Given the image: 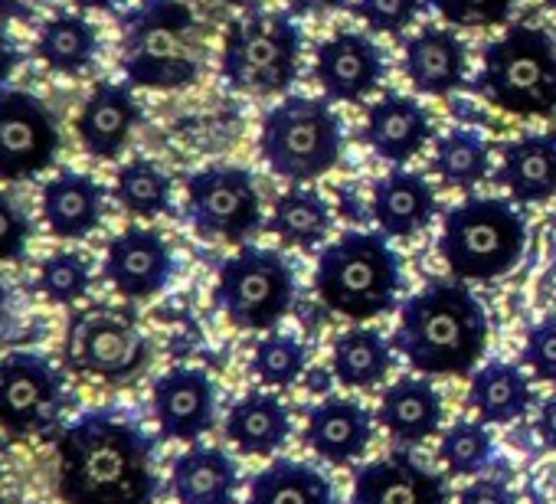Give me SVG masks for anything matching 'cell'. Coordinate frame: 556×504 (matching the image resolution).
I'll return each instance as SVG.
<instances>
[{
	"mask_svg": "<svg viewBox=\"0 0 556 504\" xmlns=\"http://www.w3.org/2000/svg\"><path fill=\"white\" fill-rule=\"evenodd\" d=\"M157 439L118 406L89 410L56 439L63 504H151L157 497Z\"/></svg>",
	"mask_w": 556,
	"mask_h": 504,
	"instance_id": "obj_1",
	"label": "cell"
},
{
	"mask_svg": "<svg viewBox=\"0 0 556 504\" xmlns=\"http://www.w3.org/2000/svg\"><path fill=\"white\" fill-rule=\"evenodd\" d=\"M488 312L468 282L432 279L400 305L393 351L426 377H465L488 351Z\"/></svg>",
	"mask_w": 556,
	"mask_h": 504,
	"instance_id": "obj_2",
	"label": "cell"
},
{
	"mask_svg": "<svg viewBox=\"0 0 556 504\" xmlns=\"http://www.w3.org/2000/svg\"><path fill=\"white\" fill-rule=\"evenodd\" d=\"M403 260L380 229H348L318 252L315 292L331 315L374 322L396 308Z\"/></svg>",
	"mask_w": 556,
	"mask_h": 504,
	"instance_id": "obj_3",
	"label": "cell"
},
{
	"mask_svg": "<svg viewBox=\"0 0 556 504\" xmlns=\"http://www.w3.org/2000/svg\"><path fill=\"white\" fill-rule=\"evenodd\" d=\"M118 63L138 89H187L203 70V37L184 0H144L118 21Z\"/></svg>",
	"mask_w": 556,
	"mask_h": 504,
	"instance_id": "obj_4",
	"label": "cell"
},
{
	"mask_svg": "<svg viewBox=\"0 0 556 504\" xmlns=\"http://www.w3.org/2000/svg\"><path fill=\"white\" fill-rule=\"evenodd\" d=\"M471 92L504 115H556V37L533 24H510L484 43Z\"/></svg>",
	"mask_w": 556,
	"mask_h": 504,
	"instance_id": "obj_5",
	"label": "cell"
},
{
	"mask_svg": "<svg viewBox=\"0 0 556 504\" xmlns=\"http://www.w3.org/2000/svg\"><path fill=\"white\" fill-rule=\"evenodd\" d=\"M439 256L452 279L488 286L517 269L527 249V223L514 200L465 197L442 216Z\"/></svg>",
	"mask_w": 556,
	"mask_h": 504,
	"instance_id": "obj_6",
	"label": "cell"
},
{
	"mask_svg": "<svg viewBox=\"0 0 556 504\" xmlns=\"http://www.w3.org/2000/svg\"><path fill=\"white\" fill-rule=\"evenodd\" d=\"M344 154V125L328 99L286 96L271 105L258 128V158L275 177L312 184L331 174Z\"/></svg>",
	"mask_w": 556,
	"mask_h": 504,
	"instance_id": "obj_7",
	"label": "cell"
},
{
	"mask_svg": "<svg viewBox=\"0 0 556 504\" xmlns=\"http://www.w3.org/2000/svg\"><path fill=\"white\" fill-rule=\"evenodd\" d=\"M302 47L305 37L292 14L255 11L226 27L219 76L236 92L282 96L299 79Z\"/></svg>",
	"mask_w": 556,
	"mask_h": 504,
	"instance_id": "obj_8",
	"label": "cell"
},
{
	"mask_svg": "<svg viewBox=\"0 0 556 504\" xmlns=\"http://www.w3.org/2000/svg\"><path fill=\"white\" fill-rule=\"evenodd\" d=\"M63 364L76 377L109 387H128L151 364V341L128 308L86 305L79 308L63 338Z\"/></svg>",
	"mask_w": 556,
	"mask_h": 504,
	"instance_id": "obj_9",
	"label": "cell"
},
{
	"mask_svg": "<svg viewBox=\"0 0 556 504\" xmlns=\"http://www.w3.org/2000/svg\"><path fill=\"white\" fill-rule=\"evenodd\" d=\"M295 269L278 249L242 245L219 266L213 302L239 331H271L295 305Z\"/></svg>",
	"mask_w": 556,
	"mask_h": 504,
	"instance_id": "obj_10",
	"label": "cell"
},
{
	"mask_svg": "<svg viewBox=\"0 0 556 504\" xmlns=\"http://www.w3.org/2000/svg\"><path fill=\"white\" fill-rule=\"evenodd\" d=\"M63 370L37 351L0 357V429L14 439H34L56 429L70 406Z\"/></svg>",
	"mask_w": 556,
	"mask_h": 504,
	"instance_id": "obj_11",
	"label": "cell"
},
{
	"mask_svg": "<svg viewBox=\"0 0 556 504\" xmlns=\"http://www.w3.org/2000/svg\"><path fill=\"white\" fill-rule=\"evenodd\" d=\"M184 213L193 232L203 239L245 242L249 236L265 229L255 177L236 164H213L190 174Z\"/></svg>",
	"mask_w": 556,
	"mask_h": 504,
	"instance_id": "obj_12",
	"label": "cell"
},
{
	"mask_svg": "<svg viewBox=\"0 0 556 504\" xmlns=\"http://www.w3.org/2000/svg\"><path fill=\"white\" fill-rule=\"evenodd\" d=\"M56 154L60 125L50 105L27 89H0V180H34Z\"/></svg>",
	"mask_w": 556,
	"mask_h": 504,
	"instance_id": "obj_13",
	"label": "cell"
},
{
	"mask_svg": "<svg viewBox=\"0 0 556 504\" xmlns=\"http://www.w3.org/2000/svg\"><path fill=\"white\" fill-rule=\"evenodd\" d=\"M177 273L167 239L151 226H128L105 245L102 276L128 302L161 295Z\"/></svg>",
	"mask_w": 556,
	"mask_h": 504,
	"instance_id": "obj_14",
	"label": "cell"
},
{
	"mask_svg": "<svg viewBox=\"0 0 556 504\" xmlns=\"http://www.w3.org/2000/svg\"><path fill=\"white\" fill-rule=\"evenodd\" d=\"M383 76V50L367 34L341 30L315 47V83L328 102L357 105L380 89Z\"/></svg>",
	"mask_w": 556,
	"mask_h": 504,
	"instance_id": "obj_15",
	"label": "cell"
},
{
	"mask_svg": "<svg viewBox=\"0 0 556 504\" xmlns=\"http://www.w3.org/2000/svg\"><path fill=\"white\" fill-rule=\"evenodd\" d=\"M161 439L197 442L216 426V387L200 367H170L151 387Z\"/></svg>",
	"mask_w": 556,
	"mask_h": 504,
	"instance_id": "obj_16",
	"label": "cell"
},
{
	"mask_svg": "<svg viewBox=\"0 0 556 504\" xmlns=\"http://www.w3.org/2000/svg\"><path fill=\"white\" fill-rule=\"evenodd\" d=\"M348 504H448V488L413 452L396 449L354 471Z\"/></svg>",
	"mask_w": 556,
	"mask_h": 504,
	"instance_id": "obj_17",
	"label": "cell"
},
{
	"mask_svg": "<svg viewBox=\"0 0 556 504\" xmlns=\"http://www.w3.org/2000/svg\"><path fill=\"white\" fill-rule=\"evenodd\" d=\"M432 141V112L403 92H383L364 118V144L390 167L409 164Z\"/></svg>",
	"mask_w": 556,
	"mask_h": 504,
	"instance_id": "obj_18",
	"label": "cell"
},
{
	"mask_svg": "<svg viewBox=\"0 0 556 504\" xmlns=\"http://www.w3.org/2000/svg\"><path fill=\"white\" fill-rule=\"evenodd\" d=\"M374 426H377V413H370L364 403L348 396H328L308 410L305 442L318 458L344 468L367 455L374 442Z\"/></svg>",
	"mask_w": 556,
	"mask_h": 504,
	"instance_id": "obj_19",
	"label": "cell"
},
{
	"mask_svg": "<svg viewBox=\"0 0 556 504\" xmlns=\"http://www.w3.org/2000/svg\"><path fill=\"white\" fill-rule=\"evenodd\" d=\"M439 213L435 187L426 174L390 167L374 180L370 190V216L387 239H413L426 226H432Z\"/></svg>",
	"mask_w": 556,
	"mask_h": 504,
	"instance_id": "obj_20",
	"label": "cell"
},
{
	"mask_svg": "<svg viewBox=\"0 0 556 504\" xmlns=\"http://www.w3.org/2000/svg\"><path fill=\"white\" fill-rule=\"evenodd\" d=\"M403 73L419 96L448 99L468 79V47L452 30L422 27L403 40Z\"/></svg>",
	"mask_w": 556,
	"mask_h": 504,
	"instance_id": "obj_21",
	"label": "cell"
},
{
	"mask_svg": "<svg viewBox=\"0 0 556 504\" xmlns=\"http://www.w3.org/2000/svg\"><path fill=\"white\" fill-rule=\"evenodd\" d=\"M138 122H141V105L135 102L131 86L99 83L79 109L76 135L89 158L115 161L125 151Z\"/></svg>",
	"mask_w": 556,
	"mask_h": 504,
	"instance_id": "obj_22",
	"label": "cell"
},
{
	"mask_svg": "<svg viewBox=\"0 0 556 504\" xmlns=\"http://www.w3.org/2000/svg\"><path fill=\"white\" fill-rule=\"evenodd\" d=\"M497 184L520 206H540L556 197V131L520 135L501 151Z\"/></svg>",
	"mask_w": 556,
	"mask_h": 504,
	"instance_id": "obj_23",
	"label": "cell"
},
{
	"mask_svg": "<svg viewBox=\"0 0 556 504\" xmlns=\"http://www.w3.org/2000/svg\"><path fill=\"white\" fill-rule=\"evenodd\" d=\"M445 406L435 383L422 377H400L390 383L377 406V423L400 445H419L442 429Z\"/></svg>",
	"mask_w": 556,
	"mask_h": 504,
	"instance_id": "obj_24",
	"label": "cell"
},
{
	"mask_svg": "<svg viewBox=\"0 0 556 504\" xmlns=\"http://www.w3.org/2000/svg\"><path fill=\"white\" fill-rule=\"evenodd\" d=\"M43 219L56 239H86L105 216V187L83 171H63L43 184Z\"/></svg>",
	"mask_w": 556,
	"mask_h": 504,
	"instance_id": "obj_25",
	"label": "cell"
},
{
	"mask_svg": "<svg viewBox=\"0 0 556 504\" xmlns=\"http://www.w3.org/2000/svg\"><path fill=\"white\" fill-rule=\"evenodd\" d=\"M239 465L219 445H190L170 462V494L177 504H232Z\"/></svg>",
	"mask_w": 556,
	"mask_h": 504,
	"instance_id": "obj_26",
	"label": "cell"
},
{
	"mask_svg": "<svg viewBox=\"0 0 556 504\" xmlns=\"http://www.w3.org/2000/svg\"><path fill=\"white\" fill-rule=\"evenodd\" d=\"M223 429L242 455L265 458L292 439V413L278 396L252 390L229 406Z\"/></svg>",
	"mask_w": 556,
	"mask_h": 504,
	"instance_id": "obj_27",
	"label": "cell"
},
{
	"mask_svg": "<svg viewBox=\"0 0 556 504\" xmlns=\"http://www.w3.org/2000/svg\"><path fill=\"white\" fill-rule=\"evenodd\" d=\"M533 403V390L527 374L507 361H488L471 374L468 406L478 413L484 426H510Z\"/></svg>",
	"mask_w": 556,
	"mask_h": 504,
	"instance_id": "obj_28",
	"label": "cell"
},
{
	"mask_svg": "<svg viewBox=\"0 0 556 504\" xmlns=\"http://www.w3.org/2000/svg\"><path fill=\"white\" fill-rule=\"evenodd\" d=\"M331 226H334L331 203L308 184H295L292 190L278 193L265 219V229L271 236H278L286 245L302 249V252L318 249L328 239Z\"/></svg>",
	"mask_w": 556,
	"mask_h": 504,
	"instance_id": "obj_29",
	"label": "cell"
},
{
	"mask_svg": "<svg viewBox=\"0 0 556 504\" xmlns=\"http://www.w3.org/2000/svg\"><path fill=\"white\" fill-rule=\"evenodd\" d=\"M245 504H334V488L308 462L275 458L249 481Z\"/></svg>",
	"mask_w": 556,
	"mask_h": 504,
	"instance_id": "obj_30",
	"label": "cell"
},
{
	"mask_svg": "<svg viewBox=\"0 0 556 504\" xmlns=\"http://www.w3.org/2000/svg\"><path fill=\"white\" fill-rule=\"evenodd\" d=\"M37 60L60 76H79L99 60V30L83 14H53L37 34Z\"/></svg>",
	"mask_w": 556,
	"mask_h": 504,
	"instance_id": "obj_31",
	"label": "cell"
},
{
	"mask_svg": "<svg viewBox=\"0 0 556 504\" xmlns=\"http://www.w3.org/2000/svg\"><path fill=\"white\" fill-rule=\"evenodd\" d=\"M393 344L374 328H354L334 338L331 344V370L338 383L351 390H374L393 370Z\"/></svg>",
	"mask_w": 556,
	"mask_h": 504,
	"instance_id": "obj_32",
	"label": "cell"
},
{
	"mask_svg": "<svg viewBox=\"0 0 556 504\" xmlns=\"http://www.w3.org/2000/svg\"><path fill=\"white\" fill-rule=\"evenodd\" d=\"M432 171L452 190H471L491 174V144L475 128H455L435 141Z\"/></svg>",
	"mask_w": 556,
	"mask_h": 504,
	"instance_id": "obj_33",
	"label": "cell"
},
{
	"mask_svg": "<svg viewBox=\"0 0 556 504\" xmlns=\"http://www.w3.org/2000/svg\"><path fill=\"white\" fill-rule=\"evenodd\" d=\"M112 193L138 219H157L174 210L170 177L148 158H135V161L122 164L115 174Z\"/></svg>",
	"mask_w": 556,
	"mask_h": 504,
	"instance_id": "obj_34",
	"label": "cell"
},
{
	"mask_svg": "<svg viewBox=\"0 0 556 504\" xmlns=\"http://www.w3.org/2000/svg\"><path fill=\"white\" fill-rule=\"evenodd\" d=\"M308 370V348L292 335H265L252 348V377L265 387L286 390Z\"/></svg>",
	"mask_w": 556,
	"mask_h": 504,
	"instance_id": "obj_35",
	"label": "cell"
},
{
	"mask_svg": "<svg viewBox=\"0 0 556 504\" xmlns=\"http://www.w3.org/2000/svg\"><path fill=\"white\" fill-rule=\"evenodd\" d=\"M439 458L445 468L458 478H478L494 462V439L484 429V423L458 419L442 432Z\"/></svg>",
	"mask_w": 556,
	"mask_h": 504,
	"instance_id": "obj_36",
	"label": "cell"
},
{
	"mask_svg": "<svg viewBox=\"0 0 556 504\" xmlns=\"http://www.w3.org/2000/svg\"><path fill=\"white\" fill-rule=\"evenodd\" d=\"M37 286L43 299L53 305H79L92 289V266L79 252H66V249L50 252L40 266Z\"/></svg>",
	"mask_w": 556,
	"mask_h": 504,
	"instance_id": "obj_37",
	"label": "cell"
},
{
	"mask_svg": "<svg viewBox=\"0 0 556 504\" xmlns=\"http://www.w3.org/2000/svg\"><path fill=\"white\" fill-rule=\"evenodd\" d=\"M426 8L435 11L448 27L488 30L510 21L517 0H426Z\"/></svg>",
	"mask_w": 556,
	"mask_h": 504,
	"instance_id": "obj_38",
	"label": "cell"
},
{
	"mask_svg": "<svg viewBox=\"0 0 556 504\" xmlns=\"http://www.w3.org/2000/svg\"><path fill=\"white\" fill-rule=\"evenodd\" d=\"M422 4L426 0H357L354 11L374 34L400 37L416 24Z\"/></svg>",
	"mask_w": 556,
	"mask_h": 504,
	"instance_id": "obj_39",
	"label": "cell"
},
{
	"mask_svg": "<svg viewBox=\"0 0 556 504\" xmlns=\"http://www.w3.org/2000/svg\"><path fill=\"white\" fill-rule=\"evenodd\" d=\"M520 361L530 367V374H533L536 380L556 387V315L536 322V325L527 331Z\"/></svg>",
	"mask_w": 556,
	"mask_h": 504,
	"instance_id": "obj_40",
	"label": "cell"
},
{
	"mask_svg": "<svg viewBox=\"0 0 556 504\" xmlns=\"http://www.w3.org/2000/svg\"><path fill=\"white\" fill-rule=\"evenodd\" d=\"M30 242V216L27 210L0 190V263H17L27 256Z\"/></svg>",
	"mask_w": 556,
	"mask_h": 504,
	"instance_id": "obj_41",
	"label": "cell"
},
{
	"mask_svg": "<svg viewBox=\"0 0 556 504\" xmlns=\"http://www.w3.org/2000/svg\"><path fill=\"white\" fill-rule=\"evenodd\" d=\"M455 504H517V494L494 478H475L471 484H465L458 491Z\"/></svg>",
	"mask_w": 556,
	"mask_h": 504,
	"instance_id": "obj_42",
	"label": "cell"
},
{
	"mask_svg": "<svg viewBox=\"0 0 556 504\" xmlns=\"http://www.w3.org/2000/svg\"><path fill=\"white\" fill-rule=\"evenodd\" d=\"M21 60H24L21 47L14 43V37L4 27H0V89H4V83L14 76V70L21 66Z\"/></svg>",
	"mask_w": 556,
	"mask_h": 504,
	"instance_id": "obj_43",
	"label": "cell"
},
{
	"mask_svg": "<svg viewBox=\"0 0 556 504\" xmlns=\"http://www.w3.org/2000/svg\"><path fill=\"white\" fill-rule=\"evenodd\" d=\"M536 436L543 439L546 449L556 452V393L543 400L540 413H536Z\"/></svg>",
	"mask_w": 556,
	"mask_h": 504,
	"instance_id": "obj_44",
	"label": "cell"
},
{
	"mask_svg": "<svg viewBox=\"0 0 556 504\" xmlns=\"http://www.w3.org/2000/svg\"><path fill=\"white\" fill-rule=\"evenodd\" d=\"M292 8L295 17H321V14H334V11H344L348 0H286Z\"/></svg>",
	"mask_w": 556,
	"mask_h": 504,
	"instance_id": "obj_45",
	"label": "cell"
},
{
	"mask_svg": "<svg viewBox=\"0 0 556 504\" xmlns=\"http://www.w3.org/2000/svg\"><path fill=\"white\" fill-rule=\"evenodd\" d=\"M43 8V0H0V17L4 21H34L37 11Z\"/></svg>",
	"mask_w": 556,
	"mask_h": 504,
	"instance_id": "obj_46",
	"label": "cell"
},
{
	"mask_svg": "<svg viewBox=\"0 0 556 504\" xmlns=\"http://www.w3.org/2000/svg\"><path fill=\"white\" fill-rule=\"evenodd\" d=\"M334 370H325V367H318V370H308V377H305V387L312 390V393H328L331 387H334Z\"/></svg>",
	"mask_w": 556,
	"mask_h": 504,
	"instance_id": "obj_47",
	"label": "cell"
},
{
	"mask_svg": "<svg viewBox=\"0 0 556 504\" xmlns=\"http://www.w3.org/2000/svg\"><path fill=\"white\" fill-rule=\"evenodd\" d=\"M8 325H11V308H8V286H4V276H0V338L8 335Z\"/></svg>",
	"mask_w": 556,
	"mask_h": 504,
	"instance_id": "obj_48",
	"label": "cell"
},
{
	"mask_svg": "<svg viewBox=\"0 0 556 504\" xmlns=\"http://www.w3.org/2000/svg\"><path fill=\"white\" fill-rule=\"evenodd\" d=\"M0 504H8V449L0 442Z\"/></svg>",
	"mask_w": 556,
	"mask_h": 504,
	"instance_id": "obj_49",
	"label": "cell"
},
{
	"mask_svg": "<svg viewBox=\"0 0 556 504\" xmlns=\"http://www.w3.org/2000/svg\"><path fill=\"white\" fill-rule=\"evenodd\" d=\"M76 4H79L83 11H112V8L122 4V0H76Z\"/></svg>",
	"mask_w": 556,
	"mask_h": 504,
	"instance_id": "obj_50",
	"label": "cell"
},
{
	"mask_svg": "<svg viewBox=\"0 0 556 504\" xmlns=\"http://www.w3.org/2000/svg\"><path fill=\"white\" fill-rule=\"evenodd\" d=\"M223 4H229V8H245V4H252V0H223Z\"/></svg>",
	"mask_w": 556,
	"mask_h": 504,
	"instance_id": "obj_51",
	"label": "cell"
},
{
	"mask_svg": "<svg viewBox=\"0 0 556 504\" xmlns=\"http://www.w3.org/2000/svg\"><path fill=\"white\" fill-rule=\"evenodd\" d=\"M543 4H546V8H553V11H556V0H543Z\"/></svg>",
	"mask_w": 556,
	"mask_h": 504,
	"instance_id": "obj_52",
	"label": "cell"
}]
</instances>
